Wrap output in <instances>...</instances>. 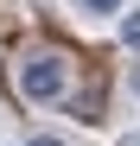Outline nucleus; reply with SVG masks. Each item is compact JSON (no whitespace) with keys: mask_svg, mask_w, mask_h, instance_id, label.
<instances>
[{"mask_svg":"<svg viewBox=\"0 0 140 146\" xmlns=\"http://www.w3.org/2000/svg\"><path fill=\"white\" fill-rule=\"evenodd\" d=\"M121 44L140 57V13H121Z\"/></svg>","mask_w":140,"mask_h":146,"instance_id":"4","label":"nucleus"},{"mask_svg":"<svg viewBox=\"0 0 140 146\" xmlns=\"http://www.w3.org/2000/svg\"><path fill=\"white\" fill-rule=\"evenodd\" d=\"M127 89H134V95H140V57H134V70H127Z\"/></svg>","mask_w":140,"mask_h":146,"instance_id":"6","label":"nucleus"},{"mask_svg":"<svg viewBox=\"0 0 140 146\" xmlns=\"http://www.w3.org/2000/svg\"><path fill=\"white\" fill-rule=\"evenodd\" d=\"M64 114L83 121V127H102V121H108V95H102V83L89 76L83 89H70V95H64Z\"/></svg>","mask_w":140,"mask_h":146,"instance_id":"2","label":"nucleus"},{"mask_svg":"<svg viewBox=\"0 0 140 146\" xmlns=\"http://www.w3.org/2000/svg\"><path fill=\"white\" fill-rule=\"evenodd\" d=\"M121 7H127V0H77V13H83V19H115Z\"/></svg>","mask_w":140,"mask_h":146,"instance_id":"3","label":"nucleus"},{"mask_svg":"<svg viewBox=\"0 0 140 146\" xmlns=\"http://www.w3.org/2000/svg\"><path fill=\"white\" fill-rule=\"evenodd\" d=\"M70 51H57V44H26L19 51V70H13V83L26 102H64L70 95Z\"/></svg>","mask_w":140,"mask_h":146,"instance_id":"1","label":"nucleus"},{"mask_svg":"<svg viewBox=\"0 0 140 146\" xmlns=\"http://www.w3.org/2000/svg\"><path fill=\"white\" fill-rule=\"evenodd\" d=\"M26 146H64V140H57V133H32Z\"/></svg>","mask_w":140,"mask_h":146,"instance_id":"5","label":"nucleus"},{"mask_svg":"<svg viewBox=\"0 0 140 146\" xmlns=\"http://www.w3.org/2000/svg\"><path fill=\"white\" fill-rule=\"evenodd\" d=\"M121 146H140V133H127V140H121Z\"/></svg>","mask_w":140,"mask_h":146,"instance_id":"7","label":"nucleus"}]
</instances>
